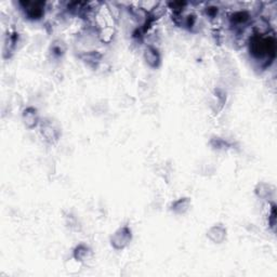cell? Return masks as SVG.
Here are the masks:
<instances>
[{
    "mask_svg": "<svg viewBox=\"0 0 277 277\" xmlns=\"http://www.w3.org/2000/svg\"><path fill=\"white\" fill-rule=\"evenodd\" d=\"M249 51L252 58L260 61H270L272 62L275 58L276 52V40L274 36L267 34H255V36L250 39Z\"/></svg>",
    "mask_w": 277,
    "mask_h": 277,
    "instance_id": "1",
    "label": "cell"
},
{
    "mask_svg": "<svg viewBox=\"0 0 277 277\" xmlns=\"http://www.w3.org/2000/svg\"><path fill=\"white\" fill-rule=\"evenodd\" d=\"M133 234L132 230L128 225H123L113 233L110 238L111 246L115 250H124L127 248L130 243L132 241Z\"/></svg>",
    "mask_w": 277,
    "mask_h": 277,
    "instance_id": "2",
    "label": "cell"
},
{
    "mask_svg": "<svg viewBox=\"0 0 277 277\" xmlns=\"http://www.w3.org/2000/svg\"><path fill=\"white\" fill-rule=\"evenodd\" d=\"M39 129L40 134L45 138L46 142L50 144H55L60 140L61 130L51 119H45L44 121H40Z\"/></svg>",
    "mask_w": 277,
    "mask_h": 277,
    "instance_id": "3",
    "label": "cell"
},
{
    "mask_svg": "<svg viewBox=\"0 0 277 277\" xmlns=\"http://www.w3.org/2000/svg\"><path fill=\"white\" fill-rule=\"evenodd\" d=\"M19 5L27 19L31 21H38L45 15L46 4L42 2H21Z\"/></svg>",
    "mask_w": 277,
    "mask_h": 277,
    "instance_id": "4",
    "label": "cell"
},
{
    "mask_svg": "<svg viewBox=\"0 0 277 277\" xmlns=\"http://www.w3.org/2000/svg\"><path fill=\"white\" fill-rule=\"evenodd\" d=\"M227 230L222 223H217L210 226L207 231V238L214 244H222L226 240Z\"/></svg>",
    "mask_w": 277,
    "mask_h": 277,
    "instance_id": "5",
    "label": "cell"
},
{
    "mask_svg": "<svg viewBox=\"0 0 277 277\" xmlns=\"http://www.w3.org/2000/svg\"><path fill=\"white\" fill-rule=\"evenodd\" d=\"M143 58L145 63L152 68H158L161 64V54L158 49L154 46H148L144 49Z\"/></svg>",
    "mask_w": 277,
    "mask_h": 277,
    "instance_id": "6",
    "label": "cell"
},
{
    "mask_svg": "<svg viewBox=\"0 0 277 277\" xmlns=\"http://www.w3.org/2000/svg\"><path fill=\"white\" fill-rule=\"evenodd\" d=\"M22 121L27 129H34L40 125L39 113L36 108L28 107L22 113Z\"/></svg>",
    "mask_w": 277,
    "mask_h": 277,
    "instance_id": "7",
    "label": "cell"
},
{
    "mask_svg": "<svg viewBox=\"0 0 277 277\" xmlns=\"http://www.w3.org/2000/svg\"><path fill=\"white\" fill-rule=\"evenodd\" d=\"M92 258H93L92 249L84 243L78 244V245L74 248V250H73V259H74L78 263L88 262L90 261Z\"/></svg>",
    "mask_w": 277,
    "mask_h": 277,
    "instance_id": "8",
    "label": "cell"
},
{
    "mask_svg": "<svg viewBox=\"0 0 277 277\" xmlns=\"http://www.w3.org/2000/svg\"><path fill=\"white\" fill-rule=\"evenodd\" d=\"M250 18V13L247 10H238L232 12L229 15V21L231 26H233L234 28L241 29V27L247 25L249 23Z\"/></svg>",
    "mask_w": 277,
    "mask_h": 277,
    "instance_id": "9",
    "label": "cell"
},
{
    "mask_svg": "<svg viewBox=\"0 0 277 277\" xmlns=\"http://www.w3.org/2000/svg\"><path fill=\"white\" fill-rule=\"evenodd\" d=\"M191 205H192V200L190 197H181L171 203L170 210L178 216H182V215H185L187 211L190 210Z\"/></svg>",
    "mask_w": 277,
    "mask_h": 277,
    "instance_id": "10",
    "label": "cell"
},
{
    "mask_svg": "<svg viewBox=\"0 0 277 277\" xmlns=\"http://www.w3.org/2000/svg\"><path fill=\"white\" fill-rule=\"evenodd\" d=\"M255 193L259 198L261 199H267L271 198L272 195L274 194V187L265 182H260L257 184L256 189H255Z\"/></svg>",
    "mask_w": 277,
    "mask_h": 277,
    "instance_id": "11",
    "label": "cell"
},
{
    "mask_svg": "<svg viewBox=\"0 0 277 277\" xmlns=\"http://www.w3.org/2000/svg\"><path fill=\"white\" fill-rule=\"evenodd\" d=\"M80 59L86 64H88L89 66L96 67L97 64L101 62L102 55L97 51H89L87 53H84L83 55H80Z\"/></svg>",
    "mask_w": 277,
    "mask_h": 277,
    "instance_id": "12",
    "label": "cell"
},
{
    "mask_svg": "<svg viewBox=\"0 0 277 277\" xmlns=\"http://www.w3.org/2000/svg\"><path fill=\"white\" fill-rule=\"evenodd\" d=\"M19 34H16V32H10L9 35L7 36V39L5 42V48H4V54H5V58L7 56V53H12L14 48L16 46V44H18V36Z\"/></svg>",
    "mask_w": 277,
    "mask_h": 277,
    "instance_id": "13",
    "label": "cell"
},
{
    "mask_svg": "<svg viewBox=\"0 0 277 277\" xmlns=\"http://www.w3.org/2000/svg\"><path fill=\"white\" fill-rule=\"evenodd\" d=\"M65 45L58 40V42H54L51 46V50H52V54L55 56H62L65 52Z\"/></svg>",
    "mask_w": 277,
    "mask_h": 277,
    "instance_id": "14",
    "label": "cell"
},
{
    "mask_svg": "<svg viewBox=\"0 0 277 277\" xmlns=\"http://www.w3.org/2000/svg\"><path fill=\"white\" fill-rule=\"evenodd\" d=\"M205 12L207 14L208 18L210 19H215L217 18V15L219 13V8L218 7H213V6H209L208 8H206L205 9Z\"/></svg>",
    "mask_w": 277,
    "mask_h": 277,
    "instance_id": "15",
    "label": "cell"
}]
</instances>
